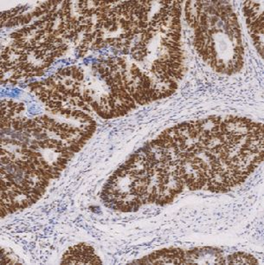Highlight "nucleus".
Instances as JSON below:
<instances>
[{"label":"nucleus","instance_id":"obj_2","mask_svg":"<svg viewBox=\"0 0 264 265\" xmlns=\"http://www.w3.org/2000/svg\"><path fill=\"white\" fill-rule=\"evenodd\" d=\"M62 263L64 264H76V263H93L101 264L102 261L96 255L95 250L91 246L85 243H80L68 249L63 256Z\"/></svg>","mask_w":264,"mask_h":265},{"label":"nucleus","instance_id":"obj_4","mask_svg":"<svg viewBox=\"0 0 264 265\" xmlns=\"http://www.w3.org/2000/svg\"><path fill=\"white\" fill-rule=\"evenodd\" d=\"M11 38H12L13 40H19V39H26V37L23 35L22 33H21L20 31H17V32L12 33V34H11Z\"/></svg>","mask_w":264,"mask_h":265},{"label":"nucleus","instance_id":"obj_3","mask_svg":"<svg viewBox=\"0 0 264 265\" xmlns=\"http://www.w3.org/2000/svg\"><path fill=\"white\" fill-rule=\"evenodd\" d=\"M226 264H258L257 259L246 252H236L225 257Z\"/></svg>","mask_w":264,"mask_h":265},{"label":"nucleus","instance_id":"obj_1","mask_svg":"<svg viewBox=\"0 0 264 265\" xmlns=\"http://www.w3.org/2000/svg\"><path fill=\"white\" fill-rule=\"evenodd\" d=\"M226 264L225 257L220 249L213 247H202L185 251V264Z\"/></svg>","mask_w":264,"mask_h":265},{"label":"nucleus","instance_id":"obj_5","mask_svg":"<svg viewBox=\"0 0 264 265\" xmlns=\"http://www.w3.org/2000/svg\"><path fill=\"white\" fill-rule=\"evenodd\" d=\"M18 60L20 63H26L28 61V54L27 53H24V54L20 55L18 58Z\"/></svg>","mask_w":264,"mask_h":265}]
</instances>
